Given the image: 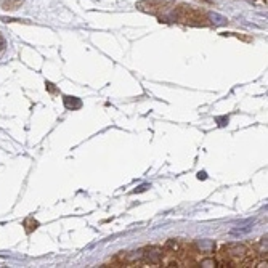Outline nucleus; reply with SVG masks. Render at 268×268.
Here are the masks:
<instances>
[{"instance_id":"7ed1b4c3","label":"nucleus","mask_w":268,"mask_h":268,"mask_svg":"<svg viewBox=\"0 0 268 268\" xmlns=\"http://www.w3.org/2000/svg\"><path fill=\"white\" fill-rule=\"evenodd\" d=\"M201 267H202V268L217 267V260H215V259H204V260H201Z\"/></svg>"},{"instance_id":"20e7f679","label":"nucleus","mask_w":268,"mask_h":268,"mask_svg":"<svg viewBox=\"0 0 268 268\" xmlns=\"http://www.w3.org/2000/svg\"><path fill=\"white\" fill-rule=\"evenodd\" d=\"M3 47H5V40H3V37L0 36V52L3 50Z\"/></svg>"},{"instance_id":"f257e3e1","label":"nucleus","mask_w":268,"mask_h":268,"mask_svg":"<svg viewBox=\"0 0 268 268\" xmlns=\"http://www.w3.org/2000/svg\"><path fill=\"white\" fill-rule=\"evenodd\" d=\"M21 2H23V0H3L2 5L5 10H16L21 5Z\"/></svg>"},{"instance_id":"f03ea898","label":"nucleus","mask_w":268,"mask_h":268,"mask_svg":"<svg viewBox=\"0 0 268 268\" xmlns=\"http://www.w3.org/2000/svg\"><path fill=\"white\" fill-rule=\"evenodd\" d=\"M198 248H199L201 250H206V252H209V250L214 249V243L209 241V239H204V241H201V243L198 244Z\"/></svg>"}]
</instances>
